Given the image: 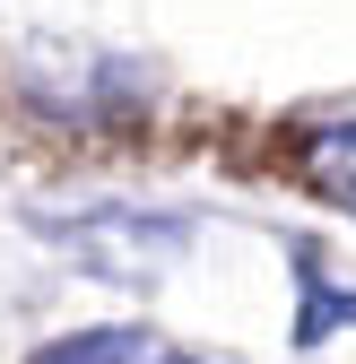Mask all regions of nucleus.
I'll return each instance as SVG.
<instances>
[{"mask_svg":"<svg viewBox=\"0 0 356 364\" xmlns=\"http://www.w3.org/2000/svg\"><path fill=\"white\" fill-rule=\"evenodd\" d=\"M287 165H295V182H304L313 200H330V208L356 217V113L304 122V130H295V148H287Z\"/></svg>","mask_w":356,"mask_h":364,"instance_id":"f03ea898","label":"nucleus"},{"mask_svg":"<svg viewBox=\"0 0 356 364\" xmlns=\"http://www.w3.org/2000/svg\"><path fill=\"white\" fill-rule=\"evenodd\" d=\"M295 295H304V304H295V355H304V347H322L330 330L356 321V295L322 278V252H313V243H295Z\"/></svg>","mask_w":356,"mask_h":364,"instance_id":"7ed1b4c3","label":"nucleus"},{"mask_svg":"<svg viewBox=\"0 0 356 364\" xmlns=\"http://www.w3.org/2000/svg\"><path fill=\"white\" fill-rule=\"evenodd\" d=\"M157 364H217V355H192V347H157Z\"/></svg>","mask_w":356,"mask_h":364,"instance_id":"39448f33","label":"nucleus"},{"mask_svg":"<svg viewBox=\"0 0 356 364\" xmlns=\"http://www.w3.org/2000/svg\"><path fill=\"white\" fill-rule=\"evenodd\" d=\"M43 243H61L87 260V278L105 287H157L165 260L183 252L192 217H148V208H87V217H35Z\"/></svg>","mask_w":356,"mask_h":364,"instance_id":"f257e3e1","label":"nucleus"},{"mask_svg":"<svg viewBox=\"0 0 356 364\" xmlns=\"http://www.w3.org/2000/svg\"><path fill=\"white\" fill-rule=\"evenodd\" d=\"M26 364H157V347L140 338V330H70V338H43Z\"/></svg>","mask_w":356,"mask_h":364,"instance_id":"20e7f679","label":"nucleus"}]
</instances>
